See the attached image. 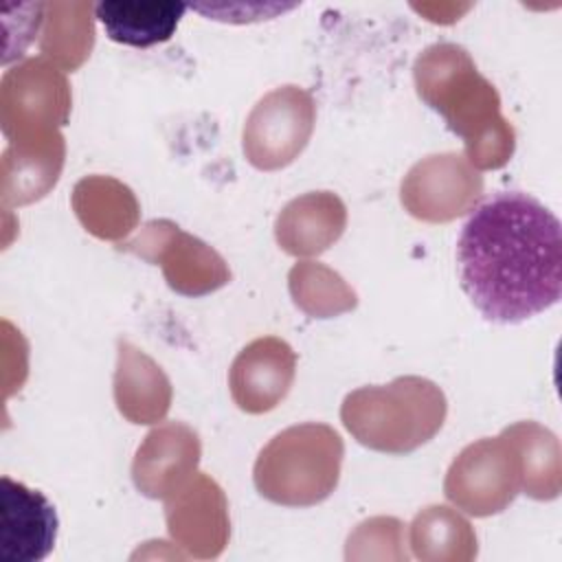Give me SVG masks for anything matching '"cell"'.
<instances>
[{
	"instance_id": "1",
	"label": "cell",
	"mask_w": 562,
	"mask_h": 562,
	"mask_svg": "<svg viewBox=\"0 0 562 562\" xmlns=\"http://www.w3.org/2000/svg\"><path fill=\"white\" fill-rule=\"evenodd\" d=\"M463 292L492 323H522L560 301V220L533 195L498 191L483 200L457 239Z\"/></svg>"
},
{
	"instance_id": "2",
	"label": "cell",
	"mask_w": 562,
	"mask_h": 562,
	"mask_svg": "<svg viewBox=\"0 0 562 562\" xmlns=\"http://www.w3.org/2000/svg\"><path fill=\"white\" fill-rule=\"evenodd\" d=\"M443 413L441 391L419 378L356 391L342 406V419L360 441L395 452L426 441L441 426Z\"/></svg>"
},
{
	"instance_id": "3",
	"label": "cell",
	"mask_w": 562,
	"mask_h": 562,
	"mask_svg": "<svg viewBox=\"0 0 562 562\" xmlns=\"http://www.w3.org/2000/svg\"><path fill=\"white\" fill-rule=\"evenodd\" d=\"M342 443L327 426H294L270 441L255 474L263 494L285 503L325 496L338 476Z\"/></svg>"
},
{
	"instance_id": "4",
	"label": "cell",
	"mask_w": 562,
	"mask_h": 562,
	"mask_svg": "<svg viewBox=\"0 0 562 562\" xmlns=\"http://www.w3.org/2000/svg\"><path fill=\"white\" fill-rule=\"evenodd\" d=\"M312 119L314 105L307 92L294 86L270 92L248 119L244 132L248 158L266 169L285 165L305 145Z\"/></svg>"
},
{
	"instance_id": "5",
	"label": "cell",
	"mask_w": 562,
	"mask_h": 562,
	"mask_svg": "<svg viewBox=\"0 0 562 562\" xmlns=\"http://www.w3.org/2000/svg\"><path fill=\"white\" fill-rule=\"evenodd\" d=\"M57 512L37 490L0 479V562H40L57 538Z\"/></svg>"
},
{
	"instance_id": "6",
	"label": "cell",
	"mask_w": 562,
	"mask_h": 562,
	"mask_svg": "<svg viewBox=\"0 0 562 562\" xmlns=\"http://www.w3.org/2000/svg\"><path fill=\"white\" fill-rule=\"evenodd\" d=\"M479 178L457 156H432L408 173L402 195L415 215L446 220L459 215L479 195Z\"/></svg>"
},
{
	"instance_id": "7",
	"label": "cell",
	"mask_w": 562,
	"mask_h": 562,
	"mask_svg": "<svg viewBox=\"0 0 562 562\" xmlns=\"http://www.w3.org/2000/svg\"><path fill=\"white\" fill-rule=\"evenodd\" d=\"M294 356L277 338H263L248 345L233 364V395L246 411H266L288 391Z\"/></svg>"
},
{
	"instance_id": "8",
	"label": "cell",
	"mask_w": 562,
	"mask_h": 562,
	"mask_svg": "<svg viewBox=\"0 0 562 562\" xmlns=\"http://www.w3.org/2000/svg\"><path fill=\"white\" fill-rule=\"evenodd\" d=\"M187 4L165 0H103L94 4V18L105 35L125 46L149 48L167 42L184 15Z\"/></svg>"
},
{
	"instance_id": "9",
	"label": "cell",
	"mask_w": 562,
	"mask_h": 562,
	"mask_svg": "<svg viewBox=\"0 0 562 562\" xmlns=\"http://www.w3.org/2000/svg\"><path fill=\"white\" fill-rule=\"evenodd\" d=\"M345 211L338 198L312 193L294 200L279 217V239L292 252H314L338 237Z\"/></svg>"
},
{
	"instance_id": "10",
	"label": "cell",
	"mask_w": 562,
	"mask_h": 562,
	"mask_svg": "<svg viewBox=\"0 0 562 562\" xmlns=\"http://www.w3.org/2000/svg\"><path fill=\"white\" fill-rule=\"evenodd\" d=\"M505 465L487 441L463 450L448 476V494L463 503L487 505L501 501L507 492Z\"/></svg>"
},
{
	"instance_id": "11",
	"label": "cell",
	"mask_w": 562,
	"mask_h": 562,
	"mask_svg": "<svg viewBox=\"0 0 562 562\" xmlns=\"http://www.w3.org/2000/svg\"><path fill=\"white\" fill-rule=\"evenodd\" d=\"M167 382L160 371L143 356L134 351L121 353V373H119V402L121 408L134 419H140V402L158 404L167 408Z\"/></svg>"
},
{
	"instance_id": "12",
	"label": "cell",
	"mask_w": 562,
	"mask_h": 562,
	"mask_svg": "<svg viewBox=\"0 0 562 562\" xmlns=\"http://www.w3.org/2000/svg\"><path fill=\"white\" fill-rule=\"evenodd\" d=\"M195 454V435H191L187 428H165L154 432L138 452L136 479L149 490L158 481V474H167L173 468L184 465V461Z\"/></svg>"
},
{
	"instance_id": "13",
	"label": "cell",
	"mask_w": 562,
	"mask_h": 562,
	"mask_svg": "<svg viewBox=\"0 0 562 562\" xmlns=\"http://www.w3.org/2000/svg\"><path fill=\"white\" fill-rule=\"evenodd\" d=\"M294 4H193L195 11L224 22H252L261 18H274L279 11L292 9Z\"/></svg>"
}]
</instances>
